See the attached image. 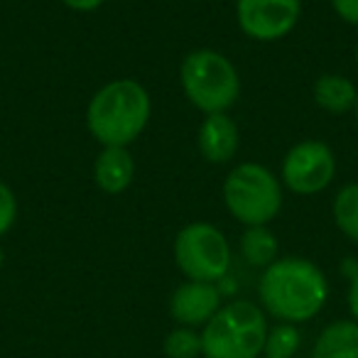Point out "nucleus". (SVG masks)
<instances>
[{"mask_svg": "<svg viewBox=\"0 0 358 358\" xmlns=\"http://www.w3.org/2000/svg\"><path fill=\"white\" fill-rule=\"evenodd\" d=\"M353 113H356V120H358V99H356V108H353Z\"/></svg>", "mask_w": 358, "mask_h": 358, "instance_id": "obj_22", "label": "nucleus"}, {"mask_svg": "<svg viewBox=\"0 0 358 358\" xmlns=\"http://www.w3.org/2000/svg\"><path fill=\"white\" fill-rule=\"evenodd\" d=\"M0 265H3V250H0Z\"/></svg>", "mask_w": 358, "mask_h": 358, "instance_id": "obj_24", "label": "nucleus"}, {"mask_svg": "<svg viewBox=\"0 0 358 358\" xmlns=\"http://www.w3.org/2000/svg\"><path fill=\"white\" fill-rule=\"evenodd\" d=\"M312 358H358V322L338 319L319 331Z\"/></svg>", "mask_w": 358, "mask_h": 358, "instance_id": "obj_13", "label": "nucleus"}, {"mask_svg": "<svg viewBox=\"0 0 358 358\" xmlns=\"http://www.w3.org/2000/svg\"><path fill=\"white\" fill-rule=\"evenodd\" d=\"M62 3L74 13H94L103 6L106 0H62Z\"/></svg>", "mask_w": 358, "mask_h": 358, "instance_id": "obj_21", "label": "nucleus"}, {"mask_svg": "<svg viewBox=\"0 0 358 358\" xmlns=\"http://www.w3.org/2000/svg\"><path fill=\"white\" fill-rule=\"evenodd\" d=\"M135 179V159L128 148H103L94 159V185L103 194H123Z\"/></svg>", "mask_w": 358, "mask_h": 358, "instance_id": "obj_11", "label": "nucleus"}, {"mask_svg": "<svg viewBox=\"0 0 358 358\" xmlns=\"http://www.w3.org/2000/svg\"><path fill=\"white\" fill-rule=\"evenodd\" d=\"M196 145L206 162L226 164L238 155L241 148V130L238 123L229 113H211L204 115L196 133Z\"/></svg>", "mask_w": 358, "mask_h": 358, "instance_id": "obj_10", "label": "nucleus"}, {"mask_svg": "<svg viewBox=\"0 0 358 358\" xmlns=\"http://www.w3.org/2000/svg\"><path fill=\"white\" fill-rule=\"evenodd\" d=\"M302 0H236V20L248 40L278 42L297 27Z\"/></svg>", "mask_w": 358, "mask_h": 358, "instance_id": "obj_8", "label": "nucleus"}, {"mask_svg": "<svg viewBox=\"0 0 358 358\" xmlns=\"http://www.w3.org/2000/svg\"><path fill=\"white\" fill-rule=\"evenodd\" d=\"M164 356L167 358H199L201 356V331L189 327H174L164 336Z\"/></svg>", "mask_w": 358, "mask_h": 358, "instance_id": "obj_17", "label": "nucleus"}, {"mask_svg": "<svg viewBox=\"0 0 358 358\" xmlns=\"http://www.w3.org/2000/svg\"><path fill=\"white\" fill-rule=\"evenodd\" d=\"M329 6L346 25L358 27V0H329Z\"/></svg>", "mask_w": 358, "mask_h": 358, "instance_id": "obj_19", "label": "nucleus"}, {"mask_svg": "<svg viewBox=\"0 0 358 358\" xmlns=\"http://www.w3.org/2000/svg\"><path fill=\"white\" fill-rule=\"evenodd\" d=\"M179 81L187 101L204 115L229 113L241 96V76L234 62L216 50H194L179 64Z\"/></svg>", "mask_w": 358, "mask_h": 358, "instance_id": "obj_4", "label": "nucleus"}, {"mask_svg": "<svg viewBox=\"0 0 358 358\" xmlns=\"http://www.w3.org/2000/svg\"><path fill=\"white\" fill-rule=\"evenodd\" d=\"M258 299L263 312L278 322L294 327L312 322L329 299L327 275L307 258H278L260 275Z\"/></svg>", "mask_w": 358, "mask_h": 358, "instance_id": "obj_1", "label": "nucleus"}, {"mask_svg": "<svg viewBox=\"0 0 358 358\" xmlns=\"http://www.w3.org/2000/svg\"><path fill=\"white\" fill-rule=\"evenodd\" d=\"M221 287L214 282H194L187 280L169 297V317L177 327L204 329L221 309Z\"/></svg>", "mask_w": 358, "mask_h": 358, "instance_id": "obj_9", "label": "nucleus"}, {"mask_svg": "<svg viewBox=\"0 0 358 358\" xmlns=\"http://www.w3.org/2000/svg\"><path fill=\"white\" fill-rule=\"evenodd\" d=\"M314 103L329 115H346L356 108L358 89L343 74H322L314 81Z\"/></svg>", "mask_w": 358, "mask_h": 358, "instance_id": "obj_12", "label": "nucleus"}, {"mask_svg": "<svg viewBox=\"0 0 358 358\" xmlns=\"http://www.w3.org/2000/svg\"><path fill=\"white\" fill-rule=\"evenodd\" d=\"M280 243L268 226H245L241 236V255L253 268H268L278 260Z\"/></svg>", "mask_w": 358, "mask_h": 358, "instance_id": "obj_14", "label": "nucleus"}, {"mask_svg": "<svg viewBox=\"0 0 358 358\" xmlns=\"http://www.w3.org/2000/svg\"><path fill=\"white\" fill-rule=\"evenodd\" d=\"M356 66H358V42H356Z\"/></svg>", "mask_w": 358, "mask_h": 358, "instance_id": "obj_23", "label": "nucleus"}, {"mask_svg": "<svg viewBox=\"0 0 358 358\" xmlns=\"http://www.w3.org/2000/svg\"><path fill=\"white\" fill-rule=\"evenodd\" d=\"M152 115V101L140 81L113 79L101 86L86 108V128L103 148H128L143 135Z\"/></svg>", "mask_w": 358, "mask_h": 358, "instance_id": "obj_2", "label": "nucleus"}, {"mask_svg": "<svg viewBox=\"0 0 358 358\" xmlns=\"http://www.w3.org/2000/svg\"><path fill=\"white\" fill-rule=\"evenodd\" d=\"M224 204L243 226H268L282 209V182L258 162H241L224 179Z\"/></svg>", "mask_w": 358, "mask_h": 358, "instance_id": "obj_5", "label": "nucleus"}, {"mask_svg": "<svg viewBox=\"0 0 358 358\" xmlns=\"http://www.w3.org/2000/svg\"><path fill=\"white\" fill-rule=\"evenodd\" d=\"M17 219V199L10 187L0 179V238L13 229Z\"/></svg>", "mask_w": 358, "mask_h": 358, "instance_id": "obj_18", "label": "nucleus"}, {"mask_svg": "<svg viewBox=\"0 0 358 358\" xmlns=\"http://www.w3.org/2000/svg\"><path fill=\"white\" fill-rule=\"evenodd\" d=\"M268 314L250 299L221 304L211 322L201 329L204 358H263L268 336Z\"/></svg>", "mask_w": 358, "mask_h": 358, "instance_id": "obj_3", "label": "nucleus"}, {"mask_svg": "<svg viewBox=\"0 0 358 358\" xmlns=\"http://www.w3.org/2000/svg\"><path fill=\"white\" fill-rule=\"evenodd\" d=\"M299 343H302V334L294 324H275L268 329L265 336V348L263 358H292L297 353Z\"/></svg>", "mask_w": 358, "mask_h": 358, "instance_id": "obj_16", "label": "nucleus"}, {"mask_svg": "<svg viewBox=\"0 0 358 358\" xmlns=\"http://www.w3.org/2000/svg\"><path fill=\"white\" fill-rule=\"evenodd\" d=\"M346 304H348V312H351V319L353 322H358V270L348 278Z\"/></svg>", "mask_w": 358, "mask_h": 358, "instance_id": "obj_20", "label": "nucleus"}, {"mask_svg": "<svg viewBox=\"0 0 358 358\" xmlns=\"http://www.w3.org/2000/svg\"><path fill=\"white\" fill-rule=\"evenodd\" d=\"M334 224L351 243L358 245V182H348L336 192L331 204Z\"/></svg>", "mask_w": 358, "mask_h": 358, "instance_id": "obj_15", "label": "nucleus"}, {"mask_svg": "<svg viewBox=\"0 0 358 358\" xmlns=\"http://www.w3.org/2000/svg\"><path fill=\"white\" fill-rule=\"evenodd\" d=\"M336 177V155L322 140H302L282 157L280 182L292 194L312 196L324 192Z\"/></svg>", "mask_w": 358, "mask_h": 358, "instance_id": "obj_7", "label": "nucleus"}, {"mask_svg": "<svg viewBox=\"0 0 358 358\" xmlns=\"http://www.w3.org/2000/svg\"><path fill=\"white\" fill-rule=\"evenodd\" d=\"M174 265L187 280L219 285L231 270V245L224 231L209 221H194L179 229L172 243Z\"/></svg>", "mask_w": 358, "mask_h": 358, "instance_id": "obj_6", "label": "nucleus"}]
</instances>
